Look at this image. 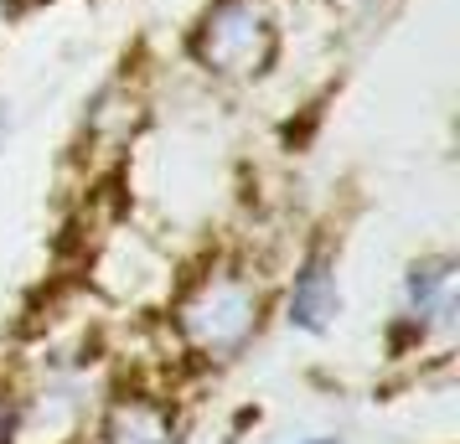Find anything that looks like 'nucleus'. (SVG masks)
<instances>
[{
    "label": "nucleus",
    "mask_w": 460,
    "mask_h": 444,
    "mask_svg": "<svg viewBox=\"0 0 460 444\" xmlns=\"http://www.w3.org/2000/svg\"><path fill=\"white\" fill-rule=\"evenodd\" d=\"M187 57L208 78L253 83L279 63V11L274 0H208L187 31Z\"/></svg>",
    "instance_id": "f03ea898"
},
{
    "label": "nucleus",
    "mask_w": 460,
    "mask_h": 444,
    "mask_svg": "<svg viewBox=\"0 0 460 444\" xmlns=\"http://www.w3.org/2000/svg\"><path fill=\"white\" fill-rule=\"evenodd\" d=\"M305 444H336V440H305Z\"/></svg>",
    "instance_id": "6e6552de"
},
{
    "label": "nucleus",
    "mask_w": 460,
    "mask_h": 444,
    "mask_svg": "<svg viewBox=\"0 0 460 444\" xmlns=\"http://www.w3.org/2000/svg\"><path fill=\"white\" fill-rule=\"evenodd\" d=\"M362 5H373V0H362Z\"/></svg>",
    "instance_id": "1a4fd4ad"
},
{
    "label": "nucleus",
    "mask_w": 460,
    "mask_h": 444,
    "mask_svg": "<svg viewBox=\"0 0 460 444\" xmlns=\"http://www.w3.org/2000/svg\"><path fill=\"white\" fill-rule=\"evenodd\" d=\"M99 444H176V423L155 398H119L109 408Z\"/></svg>",
    "instance_id": "39448f33"
},
{
    "label": "nucleus",
    "mask_w": 460,
    "mask_h": 444,
    "mask_svg": "<svg viewBox=\"0 0 460 444\" xmlns=\"http://www.w3.org/2000/svg\"><path fill=\"white\" fill-rule=\"evenodd\" d=\"M456 258L450 254H424L403 274V326L414 336L450 331L456 326Z\"/></svg>",
    "instance_id": "7ed1b4c3"
},
{
    "label": "nucleus",
    "mask_w": 460,
    "mask_h": 444,
    "mask_svg": "<svg viewBox=\"0 0 460 444\" xmlns=\"http://www.w3.org/2000/svg\"><path fill=\"white\" fill-rule=\"evenodd\" d=\"M26 423V403L16 393H0V444H16Z\"/></svg>",
    "instance_id": "423d86ee"
},
{
    "label": "nucleus",
    "mask_w": 460,
    "mask_h": 444,
    "mask_svg": "<svg viewBox=\"0 0 460 444\" xmlns=\"http://www.w3.org/2000/svg\"><path fill=\"white\" fill-rule=\"evenodd\" d=\"M5 129H11V114H5V104H0V135H5Z\"/></svg>",
    "instance_id": "0eeeda50"
},
{
    "label": "nucleus",
    "mask_w": 460,
    "mask_h": 444,
    "mask_svg": "<svg viewBox=\"0 0 460 444\" xmlns=\"http://www.w3.org/2000/svg\"><path fill=\"white\" fill-rule=\"evenodd\" d=\"M341 316V279H336V258L332 248H311L295 264L290 279V300H285V320L305 336H326Z\"/></svg>",
    "instance_id": "20e7f679"
},
{
    "label": "nucleus",
    "mask_w": 460,
    "mask_h": 444,
    "mask_svg": "<svg viewBox=\"0 0 460 444\" xmlns=\"http://www.w3.org/2000/svg\"><path fill=\"white\" fill-rule=\"evenodd\" d=\"M264 320V295L238 264H212L171 305L176 341L202 361H233Z\"/></svg>",
    "instance_id": "f257e3e1"
}]
</instances>
